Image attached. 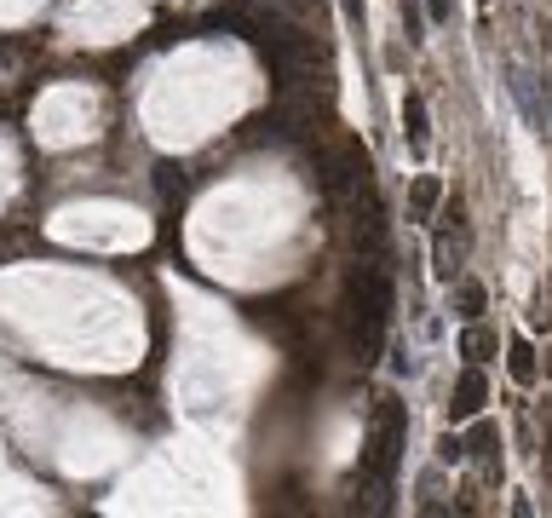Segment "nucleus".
I'll return each mask as SVG.
<instances>
[{
	"label": "nucleus",
	"instance_id": "obj_1",
	"mask_svg": "<svg viewBox=\"0 0 552 518\" xmlns=\"http://www.w3.org/2000/svg\"><path fill=\"white\" fill-rule=\"evenodd\" d=\"M386 317H391V277L386 265H368L351 277V294H345V323H351V352L357 363H374L380 346H386Z\"/></svg>",
	"mask_w": 552,
	"mask_h": 518
},
{
	"label": "nucleus",
	"instance_id": "obj_2",
	"mask_svg": "<svg viewBox=\"0 0 552 518\" xmlns=\"http://www.w3.org/2000/svg\"><path fill=\"white\" fill-rule=\"evenodd\" d=\"M403 403L397 398H380L374 409V432H368V449H363V467H357V484L374 495V507H380V495L391 490V478H397V461H403Z\"/></svg>",
	"mask_w": 552,
	"mask_h": 518
},
{
	"label": "nucleus",
	"instance_id": "obj_3",
	"mask_svg": "<svg viewBox=\"0 0 552 518\" xmlns=\"http://www.w3.org/2000/svg\"><path fill=\"white\" fill-rule=\"evenodd\" d=\"M483 403H489V380H483V369H466V375L455 380V403H449V421H478Z\"/></svg>",
	"mask_w": 552,
	"mask_h": 518
},
{
	"label": "nucleus",
	"instance_id": "obj_4",
	"mask_svg": "<svg viewBox=\"0 0 552 518\" xmlns=\"http://www.w3.org/2000/svg\"><path fill=\"white\" fill-rule=\"evenodd\" d=\"M506 375L518 380V386H535L541 369H535V346H529V340H512V346H506Z\"/></svg>",
	"mask_w": 552,
	"mask_h": 518
},
{
	"label": "nucleus",
	"instance_id": "obj_5",
	"mask_svg": "<svg viewBox=\"0 0 552 518\" xmlns=\"http://www.w3.org/2000/svg\"><path fill=\"white\" fill-rule=\"evenodd\" d=\"M403 127H409V144L420 150L426 144V98H403Z\"/></svg>",
	"mask_w": 552,
	"mask_h": 518
},
{
	"label": "nucleus",
	"instance_id": "obj_6",
	"mask_svg": "<svg viewBox=\"0 0 552 518\" xmlns=\"http://www.w3.org/2000/svg\"><path fill=\"white\" fill-rule=\"evenodd\" d=\"M437 202H443L437 179H414V213H437Z\"/></svg>",
	"mask_w": 552,
	"mask_h": 518
},
{
	"label": "nucleus",
	"instance_id": "obj_7",
	"mask_svg": "<svg viewBox=\"0 0 552 518\" xmlns=\"http://www.w3.org/2000/svg\"><path fill=\"white\" fill-rule=\"evenodd\" d=\"M483 300H489V294H483V283H466V288H460V317H478Z\"/></svg>",
	"mask_w": 552,
	"mask_h": 518
},
{
	"label": "nucleus",
	"instance_id": "obj_8",
	"mask_svg": "<svg viewBox=\"0 0 552 518\" xmlns=\"http://www.w3.org/2000/svg\"><path fill=\"white\" fill-rule=\"evenodd\" d=\"M466 449H472V455H495V426H472V438H466Z\"/></svg>",
	"mask_w": 552,
	"mask_h": 518
},
{
	"label": "nucleus",
	"instance_id": "obj_9",
	"mask_svg": "<svg viewBox=\"0 0 552 518\" xmlns=\"http://www.w3.org/2000/svg\"><path fill=\"white\" fill-rule=\"evenodd\" d=\"M156 185L167 190V196H173V190L184 185V167H179V162H161V167H156Z\"/></svg>",
	"mask_w": 552,
	"mask_h": 518
},
{
	"label": "nucleus",
	"instance_id": "obj_10",
	"mask_svg": "<svg viewBox=\"0 0 552 518\" xmlns=\"http://www.w3.org/2000/svg\"><path fill=\"white\" fill-rule=\"evenodd\" d=\"M466 352H472V357H483V352H495V334H483V329H472V334H466Z\"/></svg>",
	"mask_w": 552,
	"mask_h": 518
},
{
	"label": "nucleus",
	"instance_id": "obj_11",
	"mask_svg": "<svg viewBox=\"0 0 552 518\" xmlns=\"http://www.w3.org/2000/svg\"><path fill=\"white\" fill-rule=\"evenodd\" d=\"M403 24H409V41H420V12H414V0H403Z\"/></svg>",
	"mask_w": 552,
	"mask_h": 518
},
{
	"label": "nucleus",
	"instance_id": "obj_12",
	"mask_svg": "<svg viewBox=\"0 0 552 518\" xmlns=\"http://www.w3.org/2000/svg\"><path fill=\"white\" fill-rule=\"evenodd\" d=\"M437 455H443V461H460V455H466V444H460V438H443V444H437Z\"/></svg>",
	"mask_w": 552,
	"mask_h": 518
},
{
	"label": "nucleus",
	"instance_id": "obj_13",
	"mask_svg": "<svg viewBox=\"0 0 552 518\" xmlns=\"http://www.w3.org/2000/svg\"><path fill=\"white\" fill-rule=\"evenodd\" d=\"M426 18H432V24H449V0H426Z\"/></svg>",
	"mask_w": 552,
	"mask_h": 518
},
{
	"label": "nucleus",
	"instance_id": "obj_14",
	"mask_svg": "<svg viewBox=\"0 0 552 518\" xmlns=\"http://www.w3.org/2000/svg\"><path fill=\"white\" fill-rule=\"evenodd\" d=\"M345 12H351V18H363V0H345Z\"/></svg>",
	"mask_w": 552,
	"mask_h": 518
},
{
	"label": "nucleus",
	"instance_id": "obj_15",
	"mask_svg": "<svg viewBox=\"0 0 552 518\" xmlns=\"http://www.w3.org/2000/svg\"><path fill=\"white\" fill-rule=\"evenodd\" d=\"M282 6H299V0H282Z\"/></svg>",
	"mask_w": 552,
	"mask_h": 518
}]
</instances>
